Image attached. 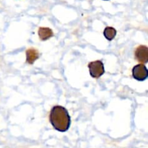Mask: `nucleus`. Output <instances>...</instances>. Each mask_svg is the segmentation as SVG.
Instances as JSON below:
<instances>
[{
  "mask_svg": "<svg viewBox=\"0 0 148 148\" xmlns=\"http://www.w3.org/2000/svg\"><path fill=\"white\" fill-rule=\"evenodd\" d=\"M49 120L53 128L60 132H65L69 130L71 118L67 110L61 106H56L51 111Z\"/></svg>",
  "mask_w": 148,
  "mask_h": 148,
  "instance_id": "obj_1",
  "label": "nucleus"
},
{
  "mask_svg": "<svg viewBox=\"0 0 148 148\" xmlns=\"http://www.w3.org/2000/svg\"><path fill=\"white\" fill-rule=\"evenodd\" d=\"M90 76L93 78H99L105 72L104 65L101 61L97 60L92 62L88 64Z\"/></svg>",
  "mask_w": 148,
  "mask_h": 148,
  "instance_id": "obj_2",
  "label": "nucleus"
},
{
  "mask_svg": "<svg viewBox=\"0 0 148 148\" xmlns=\"http://www.w3.org/2000/svg\"><path fill=\"white\" fill-rule=\"evenodd\" d=\"M132 76L138 81L145 80L148 77V70L145 65L140 64L134 66L132 69Z\"/></svg>",
  "mask_w": 148,
  "mask_h": 148,
  "instance_id": "obj_3",
  "label": "nucleus"
},
{
  "mask_svg": "<svg viewBox=\"0 0 148 148\" xmlns=\"http://www.w3.org/2000/svg\"><path fill=\"white\" fill-rule=\"evenodd\" d=\"M135 59L140 63L146 64L148 62V48L145 46H140L134 52Z\"/></svg>",
  "mask_w": 148,
  "mask_h": 148,
  "instance_id": "obj_4",
  "label": "nucleus"
},
{
  "mask_svg": "<svg viewBox=\"0 0 148 148\" xmlns=\"http://www.w3.org/2000/svg\"><path fill=\"white\" fill-rule=\"evenodd\" d=\"M39 52L35 48H30L26 51V62L29 64H33L39 58Z\"/></svg>",
  "mask_w": 148,
  "mask_h": 148,
  "instance_id": "obj_5",
  "label": "nucleus"
},
{
  "mask_svg": "<svg viewBox=\"0 0 148 148\" xmlns=\"http://www.w3.org/2000/svg\"><path fill=\"white\" fill-rule=\"evenodd\" d=\"M38 33V36L41 40H47L48 39L53 36V31L49 27H40Z\"/></svg>",
  "mask_w": 148,
  "mask_h": 148,
  "instance_id": "obj_6",
  "label": "nucleus"
},
{
  "mask_svg": "<svg viewBox=\"0 0 148 148\" xmlns=\"http://www.w3.org/2000/svg\"><path fill=\"white\" fill-rule=\"evenodd\" d=\"M103 35L108 40H112L116 36V30L112 27H106L103 31Z\"/></svg>",
  "mask_w": 148,
  "mask_h": 148,
  "instance_id": "obj_7",
  "label": "nucleus"
},
{
  "mask_svg": "<svg viewBox=\"0 0 148 148\" xmlns=\"http://www.w3.org/2000/svg\"><path fill=\"white\" fill-rule=\"evenodd\" d=\"M105 1H108V0H105Z\"/></svg>",
  "mask_w": 148,
  "mask_h": 148,
  "instance_id": "obj_8",
  "label": "nucleus"
}]
</instances>
